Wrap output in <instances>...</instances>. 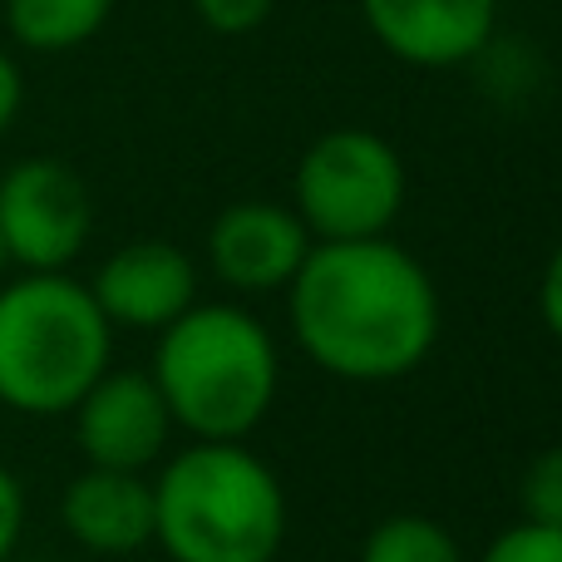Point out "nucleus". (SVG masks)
Segmentation results:
<instances>
[{
	"label": "nucleus",
	"mask_w": 562,
	"mask_h": 562,
	"mask_svg": "<svg viewBox=\"0 0 562 562\" xmlns=\"http://www.w3.org/2000/svg\"><path fill=\"white\" fill-rule=\"evenodd\" d=\"M114 326L94 291L65 272H25L0 286V405L69 415L109 370Z\"/></svg>",
	"instance_id": "nucleus-4"
},
{
	"label": "nucleus",
	"mask_w": 562,
	"mask_h": 562,
	"mask_svg": "<svg viewBox=\"0 0 562 562\" xmlns=\"http://www.w3.org/2000/svg\"><path fill=\"white\" fill-rule=\"evenodd\" d=\"M59 524L79 548L99 558H128L154 543V484L128 469H94L69 479Z\"/></svg>",
	"instance_id": "nucleus-11"
},
{
	"label": "nucleus",
	"mask_w": 562,
	"mask_h": 562,
	"mask_svg": "<svg viewBox=\"0 0 562 562\" xmlns=\"http://www.w3.org/2000/svg\"><path fill=\"white\" fill-rule=\"evenodd\" d=\"M518 504H524L528 524L562 528V445L543 449L533 464L524 469V484H518Z\"/></svg>",
	"instance_id": "nucleus-14"
},
{
	"label": "nucleus",
	"mask_w": 562,
	"mask_h": 562,
	"mask_svg": "<svg viewBox=\"0 0 562 562\" xmlns=\"http://www.w3.org/2000/svg\"><path fill=\"white\" fill-rule=\"evenodd\" d=\"M360 15L400 65L454 69L488 49L498 0H360Z\"/></svg>",
	"instance_id": "nucleus-9"
},
{
	"label": "nucleus",
	"mask_w": 562,
	"mask_h": 562,
	"mask_svg": "<svg viewBox=\"0 0 562 562\" xmlns=\"http://www.w3.org/2000/svg\"><path fill=\"white\" fill-rule=\"evenodd\" d=\"M286 488L247 439H193L154 479V543L173 562H277Z\"/></svg>",
	"instance_id": "nucleus-2"
},
{
	"label": "nucleus",
	"mask_w": 562,
	"mask_h": 562,
	"mask_svg": "<svg viewBox=\"0 0 562 562\" xmlns=\"http://www.w3.org/2000/svg\"><path fill=\"white\" fill-rule=\"evenodd\" d=\"M277 0H193L198 20L213 35H252L257 25H267Z\"/></svg>",
	"instance_id": "nucleus-16"
},
{
	"label": "nucleus",
	"mask_w": 562,
	"mask_h": 562,
	"mask_svg": "<svg viewBox=\"0 0 562 562\" xmlns=\"http://www.w3.org/2000/svg\"><path fill=\"white\" fill-rule=\"evenodd\" d=\"M538 311H543V326L553 330V340L562 346V243H558V252L548 257L543 281H538Z\"/></svg>",
	"instance_id": "nucleus-18"
},
{
	"label": "nucleus",
	"mask_w": 562,
	"mask_h": 562,
	"mask_svg": "<svg viewBox=\"0 0 562 562\" xmlns=\"http://www.w3.org/2000/svg\"><path fill=\"white\" fill-rule=\"evenodd\" d=\"M479 562H562V528H543V524L518 518L514 528H504L479 553Z\"/></svg>",
	"instance_id": "nucleus-15"
},
{
	"label": "nucleus",
	"mask_w": 562,
	"mask_h": 562,
	"mask_svg": "<svg viewBox=\"0 0 562 562\" xmlns=\"http://www.w3.org/2000/svg\"><path fill=\"white\" fill-rule=\"evenodd\" d=\"M89 291L109 326L164 330L198 301V267L183 247L144 237V243H124L119 252H109Z\"/></svg>",
	"instance_id": "nucleus-10"
},
{
	"label": "nucleus",
	"mask_w": 562,
	"mask_h": 562,
	"mask_svg": "<svg viewBox=\"0 0 562 562\" xmlns=\"http://www.w3.org/2000/svg\"><path fill=\"white\" fill-rule=\"evenodd\" d=\"M94 233V198L59 158H20L0 173V237L25 272H65Z\"/></svg>",
	"instance_id": "nucleus-6"
},
{
	"label": "nucleus",
	"mask_w": 562,
	"mask_h": 562,
	"mask_svg": "<svg viewBox=\"0 0 562 562\" xmlns=\"http://www.w3.org/2000/svg\"><path fill=\"white\" fill-rule=\"evenodd\" d=\"M69 415H75L79 454L94 469L144 474L173 439V415L148 370H104Z\"/></svg>",
	"instance_id": "nucleus-7"
},
{
	"label": "nucleus",
	"mask_w": 562,
	"mask_h": 562,
	"mask_svg": "<svg viewBox=\"0 0 562 562\" xmlns=\"http://www.w3.org/2000/svg\"><path fill=\"white\" fill-rule=\"evenodd\" d=\"M286 316L311 366L350 385H390L429 360L445 311L415 252L360 237L311 243L286 286Z\"/></svg>",
	"instance_id": "nucleus-1"
},
{
	"label": "nucleus",
	"mask_w": 562,
	"mask_h": 562,
	"mask_svg": "<svg viewBox=\"0 0 562 562\" xmlns=\"http://www.w3.org/2000/svg\"><path fill=\"white\" fill-rule=\"evenodd\" d=\"M311 243L316 237L306 233L296 207L247 198V203H233L213 217V227H207V262H213L223 286L243 291V296H267V291L291 286Z\"/></svg>",
	"instance_id": "nucleus-8"
},
{
	"label": "nucleus",
	"mask_w": 562,
	"mask_h": 562,
	"mask_svg": "<svg viewBox=\"0 0 562 562\" xmlns=\"http://www.w3.org/2000/svg\"><path fill=\"white\" fill-rule=\"evenodd\" d=\"M409 173L390 138L370 128H330L301 154L291 178V207L316 243L390 237L405 213Z\"/></svg>",
	"instance_id": "nucleus-5"
},
{
	"label": "nucleus",
	"mask_w": 562,
	"mask_h": 562,
	"mask_svg": "<svg viewBox=\"0 0 562 562\" xmlns=\"http://www.w3.org/2000/svg\"><path fill=\"white\" fill-rule=\"evenodd\" d=\"M356 562H469L459 538L429 514H390L366 533Z\"/></svg>",
	"instance_id": "nucleus-13"
},
{
	"label": "nucleus",
	"mask_w": 562,
	"mask_h": 562,
	"mask_svg": "<svg viewBox=\"0 0 562 562\" xmlns=\"http://www.w3.org/2000/svg\"><path fill=\"white\" fill-rule=\"evenodd\" d=\"M154 385L173 429L193 439H247L277 405L281 350L272 330L237 301H193L158 330Z\"/></svg>",
	"instance_id": "nucleus-3"
},
{
	"label": "nucleus",
	"mask_w": 562,
	"mask_h": 562,
	"mask_svg": "<svg viewBox=\"0 0 562 562\" xmlns=\"http://www.w3.org/2000/svg\"><path fill=\"white\" fill-rule=\"evenodd\" d=\"M5 267H10V252H5V237H0V277H5Z\"/></svg>",
	"instance_id": "nucleus-20"
},
{
	"label": "nucleus",
	"mask_w": 562,
	"mask_h": 562,
	"mask_svg": "<svg viewBox=\"0 0 562 562\" xmlns=\"http://www.w3.org/2000/svg\"><path fill=\"white\" fill-rule=\"evenodd\" d=\"M20 533H25V488L20 479L0 464V562H10Z\"/></svg>",
	"instance_id": "nucleus-17"
},
{
	"label": "nucleus",
	"mask_w": 562,
	"mask_h": 562,
	"mask_svg": "<svg viewBox=\"0 0 562 562\" xmlns=\"http://www.w3.org/2000/svg\"><path fill=\"white\" fill-rule=\"evenodd\" d=\"M114 0H5V25L35 55H65L99 35Z\"/></svg>",
	"instance_id": "nucleus-12"
},
{
	"label": "nucleus",
	"mask_w": 562,
	"mask_h": 562,
	"mask_svg": "<svg viewBox=\"0 0 562 562\" xmlns=\"http://www.w3.org/2000/svg\"><path fill=\"white\" fill-rule=\"evenodd\" d=\"M20 104H25V79H20V65L0 49V134L15 124Z\"/></svg>",
	"instance_id": "nucleus-19"
}]
</instances>
